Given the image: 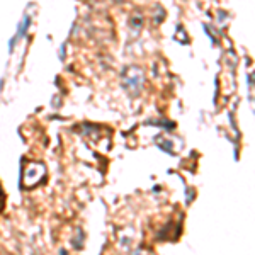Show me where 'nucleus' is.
Returning a JSON list of instances; mask_svg holds the SVG:
<instances>
[{
    "mask_svg": "<svg viewBox=\"0 0 255 255\" xmlns=\"http://www.w3.org/2000/svg\"><path fill=\"white\" fill-rule=\"evenodd\" d=\"M29 22H31V19L29 17H24V20L20 22V26H19V29H17V34L12 38V41H10V49L14 48V43L15 41H19L20 38H22L24 34H26V31H27V26H29Z\"/></svg>",
    "mask_w": 255,
    "mask_h": 255,
    "instance_id": "obj_2",
    "label": "nucleus"
},
{
    "mask_svg": "<svg viewBox=\"0 0 255 255\" xmlns=\"http://www.w3.org/2000/svg\"><path fill=\"white\" fill-rule=\"evenodd\" d=\"M143 85V72L138 67L125 70V89L131 94H138Z\"/></svg>",
    "mask_w": 255,
    "mask_h": 255,
    "instance_id": "obj_1",
    "label": "nucleus"
}]
</instances>
